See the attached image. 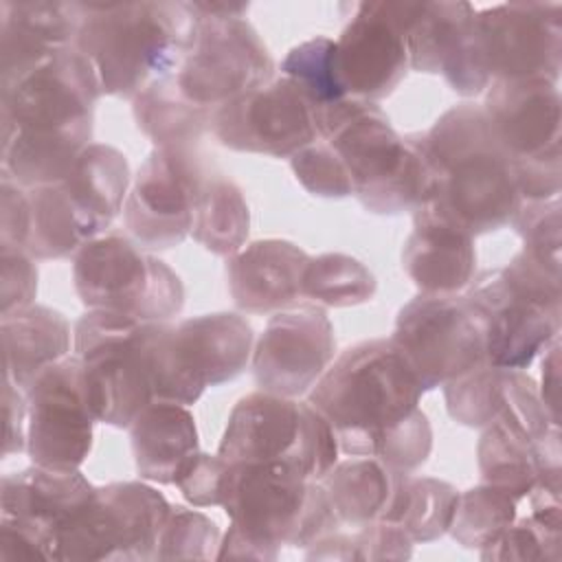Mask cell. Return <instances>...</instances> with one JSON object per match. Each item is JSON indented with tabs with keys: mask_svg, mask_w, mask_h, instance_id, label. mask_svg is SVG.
<instances>
[{
	"mask_svg": "<svg viewBox=\"0 0 562 562\" xmlns=\"http://www.w3.org/2000/svg\"><path fill=\"white\" fill-rule=\"evenodd\" d=\"M101 83L72 46L0 86L2 178L22 189L61 182L92 145Z\"/></svg>",
	"mask_w": 562,
	"mask_h": 562,
	"instance_id": "1",
	"label": "cell"
},
{
	"mask_svg": "<svg viewBox=\"0 0 562 562\" xmlns=\"http://www.w3.org/2000/svg\"><path fill=\"white\" fill-rule=\"evenodd\" d=\"M318 138L338 154L367 211L400 215L432 202L439 173L426 132L400 136L378 103L347 97L323 108Z\"/></svg>",
	"mask_w": 562,
	"mask_h": 562,
	"instance_id": "2",
	"label": "cell"
},
{
	"mask_svg": "<svg viewBox=\"0 0 562 562\" xmlns=\"http://www.w3.org/2000/svg\"><path fill=\"white\" fill-rule=\"evenodd\" d=\"M415 371L391 342L371 338L345 349L307 393L347 457H375L382 441L422 402Z\"/></svg>",
	"mask_w": 562,
	"mask_h": 562,
	"instance_id": "3",
	"label": "cell"
},
{
	"mask_svg": "<svg viewBox=\"0 0 562 562\" xmlns=\"http://www.w3.org/2000/svg\"><path fill=\"white\" fill-rule=\"evenodd\" d=\"M439 184L430 206L472 237L512 224L522 204L516 167L481 105L459 103L426 132Z\"/></svg>",
	"mask_w": 562,
	"mask_h": 562,
	"instance_id": "4",
	"label": "cell"
},
{
	"mask_svg": "<svg viewBox=\"0 0 562 562\" xmlns=\"http://www.w3.org/2000/svg\"><path fill=\"white\" fill-rule=\"evenodd\" d=\"M193 31L187 2H83L75 48L92 64L103 94L132 101L180 66Z\"/></svg>",
	"mask_w": 562,
	"mask_h": 562,
	"instance_id": "5",
	"label": "cell"
},
{
	"mask_svg": "<svg viewBox=\"0 0 562 562\" xmlns=\"http://www.w3.org/2000/svg\"><path fill=\"white\" fill-rule=\"evenodd\" d=\"M463 294L485 340V362L525 371L560 334L562 281L522 250L503 268L485 270Z\"/></svg>",
	"mask_w": 562,
	"mask_h": 562,
	"instance_id": "6",
	"label": "cell"
},
{
	"mask_svg": "<svg viewBox=\"0 0 562 562\" xmlns=\"http://www.w3.org/2000/svg\"><path fill=\"white\" fill-rule=\"evenodd\" d=\"M147 364L156 402L195 404L209 386L235 380L250 362L255 334L235 312L173 323H145Z\"/></svg>",
	"mask_w": 562,
	"mask_h": 562,
	"instance_id": "7",
	"label": "cell"
},
{
	"mask_svg": "<svg viewBox=\"0 0 562 562\" xmlns=\"http://www.w3.org/2000/svg\"><path fill=\"white\" fill-rule=\"evenodd\" d=\"M220 507L233 527L274 553L307 549L340 527L321 481L277 463H231Z\"/></svg>",
	"mask_w": 562,
	"mask_h": 562,
	"instance_id": "8",
	"label": "cell"
},
{
	"mask_svg": "<svg viewBox=\"0 0 562 562\" xmlns=\"http://www.w3.org/2000/svg\"><path fill=\"white\" fill-rule=\"evenodd\" d=\"M338 452L334 430L310 402L266 391L233 406L217 446L228 463H277L312 481L336 465Z\"/></svg>",
	"mask_w": 562,
	"mask_h": 562,
	"instance_id": "9",
	"label": "cell"
},
{
	"mask_svg": "<svg viewBox=\"0 0 562 562\" xmlns=\"http://www.w3.org/2000/svg\"><path fill=\"white\" fill-rule=\"evenodd\" d=\"M72 283L86 310L167 323L184 307L180 277L162 259L119 233L101 235L79 248L72 259Z\"/></svg>",
	"mask_w": 562,
	"mask_h": 562,
	"instance_id": "10",
	"label": "cell"
},
{
	"mask_svg": "<svg viewBox=\"0 0 562 562\" xmlns=\"http://www.w3.org/2000/svg\"><path fill=\"white\" fill-rule=\"evenodd\" d=\"M145 323L119 312L86 310L72 327V353L81 360L97 422L130 428L156 402Z\"/></svg>",
	"mask_w": 562,
	"mask_h": 562,
	"instance_id": "11",
	"label": "cell"
},
{
	"mask_svg": "<svg viewBox=\"0 0 562 562\" xmlns=\"http://www.w3.org/2000/svg\"><path fill=\"white\" fill-rule=\"evenodd\" d=\"M169 509L171 503L143 481L99 485L57 533L53 560L149 562Z\"/></svg>",
	"mask_w": 562,
	"mask_h": 562,
	"instance_id": "12",
	"label": "cell"
},
{
	"mask_svg": "<svg viewBox=\"0 0 562 562\" xmlns=\"http://www.w3.org/2000/svg\"><path fill=\"white\" fill-rule=\"evenodd\" d=\"M272 75V55L246 18L195 15L191 46L173 70V81L187 101L213 114L261 88Z\"/></svg>",
	"mask_w": 562,
	"mask_h": 562,
	"instance_id": "13",
	"label": "cell"
},
{
	"mask_svg": "<svg viewBox=\"0 0 562 562\" xmlns=\"http://www.w3.org/2000/svg\"><path fill=\"white\" fill-rule=\"evenodd\" d=\"M209 178V165L195 147H154L132 178L123 206L130 237L145 250L180 246L191 235Z\"/></svg>",
	"mask_w": 562,
	"mask_h": 562,
	"instance_id": "14",
	"label": "cell"
},
{
	"mask_svg": "<svg viewBox=\"0 0 562 562\" xmlns=\"http://www.w3.org/2000/svg\"><path fill=\"white\" fill-rule=\"evenodd\" d=\"M389 338L424 391L439 389L485 362L481 321L459 294H417L397 312Z\"/></svg>",
	"mask_w": 562,
	"mask_h": 562,
	"instance_id": "15",
	"label": "cell"
},
{
	"mask_svg": "<svg viewBox=\"0 0 562 562\" xmlns=\"http://www.w3.org/2000/svg\"><path fill=\"white\" fill-rule=\"evenodd\" d=\"M422 2L378 0L356 4L336 42L334 61L347 97L380 101L389 97L408 72L406 35Z\"/></svg>",
	"mask_w": 562,
	"mask_h": 562,
	"instance_id": "16",
	"label": "cell"
},
{
	"mask_svg": "<svg viewBox=\"0 0 562 562\" xmlns=\"http://www.w3.org/2000/svg\"><path fill=\"white\" fill-rule=\"evenodd\" d=\"M26 454L31 463L79 470L92 450L97 415L92 411L81 360L70 353L46 367L24 391Z\"/></svg>",
	"mask_w": 562,
	"mask_h": 562,
	"instance_id": "17",
	"label": "cell"
},
{
	"mask_svg": "<svg viewBox=\"0 0 562 562\" xmlns=\"http://www.w3.org/2000/svg\"><path fill=\"white\" fill-rule=\"evenodd\" d=\"M211 132L233 151L292 158L318 138V110L292 79L281 75L217 108Z\"/></svg>",
	"mask_w": 562,
	"mask_h": 562,
	"instance_id": "18",
	"label": "cell"
},
{
	"mask_svg": "<svg viewBox=\"0 0 562 562\" xmlns=\"http://www.w3.org/2000/svg\"><path fill=\"white\" fill-rule=\"evenodd\" d=\"M476 40L492 81L547 79L562 68V4L501 2L476 11Z\"/></svg>",
	"mask_w": 562,
	"mask_h": 562,
	"instance_id": "19",
	"label": "cell"
},
{
	"mask_svg": "<svg viewBox=\"0 0 562 562\" xmlns=\"http://www.w3.org/2000/svg\"><path fill=\"white\" fill-rule=\"evenodd\" d=\"M336 356L334 325L321 305L274 312L255 340L250 367L259 391L301 397Z\"/></svg>",
	"mask_w": 562,
	"mask_h": 562,
	"instance_id": "20",
	"label": "cell"
},
{
	"mask_svg": "<svg viewBox=\"0 0 562 562\" xmlns=\"http://www.w3.org/2000/svg\"><path fill=\"white\" fill-rule=\"evenodd\" d=\"M481 108L516 171L562 165V101L558 83L547 79H496L487 86Z\"/></svg>",
	"mask_w": 562,
	"mask_h": 562,
	"instance_id": "21",
	"label": "cell"
},
{
	"mask_svg": "<svg viewBox=\"0 0 562 562\" xmlns=\"http://www.w3.org/2000/svg\"><path fill=\"white\" fill-rule=\"evenodd\" d=\"M476 9L470 2H422L408 29V66L441 75L461 97H476L492 83L479 40Z\"/></svg>",
	"mask_w": 562,
	"mask_h": 562,
	"instance_id": "22",
	"label": "cell"
},
{
	"mask_svg": "<svg viewBox=\"0 0 562 562\" xmlns=\"http://www.w3.org/2000/svg\"><path fill=\"white\" fill-rule=\"evenodd\" d=\"M92 485L81 470L29 465L0 481V518H11L35 533L53 560V544L61 527L92 496Z\"/></svg>",
	"mask_w": 562,
	"mask_h": 562,
	"instance_id": "23",
	"label": "cell"
},
{
	"mask_svg": "<svg viewBox=\"0 0 562 562\" xmlns=\"http://www.w3.org/2000/svg\"><path fill=\"white\" fill-rule=\"evenodd\" d=\"M83 20L81 2H0V86L50 55L72 48Z\"/></svg>",
	"mask_w": 562,
	"mask_h": 562,
	"instance_id": "24",
	"label": "cell"
},
{
	"mask_svg": "<svg viewBox=\"0 0 562 562\" xmlns=\"http://www.w3.org/2000/svg\"><path fill=\"white\" fill-rule=\"evenodd\" d=\"M310 255L288 239H257L226 261L233 303L241 312L274 314L303 299Z\"/></svg>",
	"mask_w": 562,
	"mask_h": 562,
	"instance_id": "25",
	"label": "cell"
},
{
	"mask_svg": "<svg viewBox=\"0 0 562 562\" xmlns=\"http://www.w3.org/2000/svg\"><path fill=\"white\" fill-rule=\"evenodd\" d=\"M402 268L419 294H459L476 272L474 237L426 204L413 213Z\"/></svg>",
	"mask_w": 562,
	"mask_h": 562,
	"instance_id": "26",
	"label": "cell"
},
{
	"mask_svg": "<svg viewBox=\"0 0 562 562\" xmlns=\"http://www.w3.org/2000/svg\"><path fill=\"white\" fill-rule=\"evenodd\" d=\"M483 483L501 487L518 503L542 479H560V428L533 439L505 417L487 424L476 443Z\"/></svg>",
	"mask_w": 562,
	"mask_h": 562,
	"instance_id": "27",
	"label": "cell"
},
{
	"mask_svg": "<svg viewBox=\"0 0 562 562\" xmlns=\"http://www.w3.org/2000/svg\"><path fill=\"white\" fill-rule=\"evenodd\" d=\"M132 178L130 162L121 149L92 143L79 154L70 173L59 182L88 241L105 235L114 217L123 213Z\"/></svg>",
	"mask_w": 562,
	"mask_h": 562,
	"instance_id": "28",
	"label": "cell"
},
{
	"mask_svg": "<svg viewBox=\"0 0 562 562\" xmlns=\"http://www.w3.org/2000/svg\"><path fill=\"white\" fill-rule=\"evenodd\" d=\"M408 472H397L375 457H349L321 479L329 507L340 525L362 527L375 520L395 522Z\"/></svg>",
	"mask_w": 562,
	"mask_h": 562,
	"instance_id": "29",
	"label": "cell"
},
{
	"mask_svg": "<svg viewBox=\"0 0 562 562\" xmlns=\"http://www.w3.org/2000/svg\"><path fill=\"white\" fill-rule=\"evenodd\" d=\"M136 472L143 481L173 485L180 468L200 450L189 406L151 402L127 428Z\"/></svg>",
	"mask_w": 562,
	"mask_h": 562,
	"instance_id": "30",
	"label": "cell"
},
{
	"mask_svg": "<svg viewBox=\"0 0 562 562\" xmlns=\"http://www.w3.org/2000/svg\"><path fill=\"white\" fill-rule=\"evenodd\" d=\"M4 378L22 391L50 364L70 356V323L46 305H31L0 318Z\"/></svg>",
	"mask_w": 562,
	"mask_h": 562,
	"instance_id": "31",
	"label": "cell"
},
{
	"mask_svg": "<svg viewBox=\"0 0 562 562\" xmlns=\"http://www.w3.org/2000/svg\"><path fill=\"white\" fill-rule=\"evenodd\" d=\"M136 127L154 143V147H195L211 130L213 114L193 105L182 97L173 81V72L149 83L132 99Z\"/></svg>",
	"mask_w": 562,
	"mask_h": 562,
	"instance_id": "32",
	"label": "cell"
},
{
	"mask_svg": "<svg viewBox=\"0 0 562 562\" xmlns=\"http://www.w3.org/2000/svg\"><path fill=\"white\" fill-rule=\"evenodd\" d=\"M250 209L241 189L226 176H211L193 213L191 237L217 257H231L246 246Z\"/></svg>",
	"mask_w": 562,
	"mask_h": 562,
	"instance_id": "33",
	"label": "cell"
},
{
	"mask_svg": "<svg viewBox=\"0 0 562 562\" xmlns=\"http://www.w3.org/2000/svg\"><path fill=\"white\" fill-rule=\"evenodd\" d=\"M26 195L31 206L26 252L33 259H64L88 244L59 182L26 189Z\"/></svg>",
	"mask_w": 562,
	"mask_h": 562,
	"instance_id": "34",
	"label": "cell"
},
{
	"mask_svg": "<svg viewBox=\"0 0 562 562\" xmlns=\"http://www.w3.org/2000/svg\"><path fill=\"white\" fill-rule=\"evenodd\" d=\"M375 274L356 257L323 252L310 257L303 274V299L325 307H353L375 296Z\"/></svg>",
	"mask_w": 562,
	"mask_h": 562,
	"instance_id": "35",
	"label": "cell"
},
{
	"mask_svg": "<svg viewBox=\"0 0 562 562\" xmlns=\"http://www.w3.org/2000/svg\"><path fill=\"white\" fill-rule=\"evenodd\" d=\"M518 516V501L490 483L459 492L448 533L465 549H483Z\"/></svg>",
	"mask_w": 562,
	"mask_h": 562,
	"instance_id": "36",
	"label": "cell"
},
{
	"mask_svg": "<svg viewBox=\"0 0 562 562\" xmlns=\"http://www.w3.org/2000/svg\"><path fill=\"white\" fill-rule=\"evenodd\" d=\"M459 490L435 476L408 474L395 522L413 542H432L448 533Z\"/></svg>",
	"mask_w": 562,
	"mask_h": 562,
	"instance_id": "37",
	"label": "cell"
},
{
	"mask_svg": "<svg viewBox=\"0 0 562 562\" xmlns=\"http://www.w3.org/2000/svg\"><path fill=\"white\" fill-rule=\"evenodd\" d=\"M507 369L487 362L446 382L443 400L448 415L468 428H485L492 424L505 404Z\"/></svg>",
	"mask_w": 562,
	"mask_h": 562,
	"instance_id": "38",
	"label": "cell"
},
{
	"mask_svg": "<svg viewBox=\"0 0 562 562\" xmlns=\"http://www.w3.org/2000/svg\"><path fill=\"white\" fill-rule=\"evenodd\" d=\"M334 50V40L316 35L307 42L292 46L279 66L281 75L292 79L316 105L318 112L331 103L347 99V92L336 72Z\"/></svg>",
	"mask_w": 562,
	"mask_h": 562,
	"instance_id": "39",
	"label": "cell"
},
{
	"mask_svg": "<svg viewBox=\"0 0 562 562\" xmlns=\"http://www.w3.org/2000/svg\"><path fill=\"white\" fill-rule=\"evenodd\" d=\"M562 527L542 522L531 514L516 516L490 544L481 549V560L492 562H560Z\"/></svg>",
	"mask_w": 562,
	"mask_h": 562,
	"instance_id": "40",
	"label": "cell"
},
{
	"mask_svg": "<svg viewBox=\"0 0 562 562\" xmlns=\"http://www.w3.org/2000/svg\"><path fill=\"white\" fill-rule=\"evenodd\" d=\"M222 533L206 514L171 505L162 525L154 560H211L217 555Z\"/></svg>",
	"mask_w": 562,
	"mask_h": 562,
	"instance_id": "41",
	"label": "cell"
},
{
	"mask_svg": "<svg viewBox=\"0 0 562 562\" xmlns=\"http://www.w3.org/2000/svg\"><path fill=\"white\" fill-rule=\"evenodd\" d=\"M514 231L522 239V252L553 274H560L562 222L560 198L553 200H522L512 220Z\"/></svg>",
	"mask_w": 562,
	"mask_h": 562,
	"instance_id": "42",
	"label": "cell"
},
{
	"mask_svg": "<svg viewBox=\"0 0 562 562\" xmlns=\"http://www.w3.org/2000/svg\"><path fill=\"white\" fill-rule=\"evenodd\" d=\"M290 167L303 189L316 198L340 200L353 195V184L342 160L323 138L296 151L290 158Z\"/></svg>",
	"mask_w": 562,
	"mask_h": 562,
	"instance_id": "43",
	"label": "cell"
},
{
	"mask_svg": "<svg viewBox=\"0 0 562 562\" xmlns=\"http://www.w3.org/2000/svg\"><path fill=\"white\" fill-rule=\"evenodd\" d=\"M432 450V428L422 408L397 426L380 446L375 459L397 472H413L424 465Z\"/></svg>",
	"mask_w": 562,
	"mask_h": 562,
	"instance_id": "44",
	"label": "cell"
},
{
	"mask_svg": "<svg viewBox=\"0 0 562 562\" xmlns=\"http://www.w3.org/2000/svg\"><path fill=\"white\" fill-rule=\"evenodd\" d=\"M231 463L220 454H206L198 450L176 474L173 485L182 498L193 507L222 505L224 485Z\"/></svg>",
	"mask_w": 562,
	"mask_h": 562,
	"instance_id": "45",
	"label": "cell"
},
{
	"mask_svg": "<svg viewBox=\"0 0 562 562\" xmlns=\"http://www.w3.org/2000/svg\"><path fill=\"white\" fill-rule=\"evenodd\" d=\"M0 318L35 305L37 266L26 250L0 252Z\"/></svg>",
	"mask_w": 562,
	"mask_h": 562,
	"instance_id": "46",
	"label": "cell"
},
{
	"mask_svg": "<svg viewBox=\"0 0 562 562\" xmlns=\"http://www.w3.org/2000/svg\"><path fill=\"white\" fill-rule=\"evenodd\" d=\"M353 540V558L382 562V560H408L413 555V540L411 536L391 520H375L369 525L358 527L351 533Z\"/></svg>",
	"mask_w": 562,
	"mask_h": 562,
	"instance_id": "47",
	"label": "cell"
},
{
	"mask_svg": "<svg viewBox=\"0 0 562 562\" xmlns=\"http://www.w3.org/2000/svg\"><path fill=\"white\" fill-rule=\"evenodd\" d=\"M31 206L26 189L2 178L0 182V252L26 250Z\"/></svg>",
	"mask_w": 562,
	"mask_h": 562,
	"instance_id": "48",
	"label": "cell"
},
{
	"mask_svg": "<svg viewBox=\"0 0 562 562\" xmlns=\"http://www.w3.org/2000/svg\"><path fill=\"white\" fill-rule=\"evenodd\" d=\"M2 386H4L2 389V415H4L2 457H11L26 450V395L9 378H4Z\"/></svg>",
	"mask_w": 562,
	"mask_h": 562,
	"instance_id": "49",
	"label": "cell"
},
{
	"mask_svg": "<svg viewBox=\"0 0 562 562\" xmlns=\"http://www.w3.org/2000/svg\"><path fill=\"white\" fill-rule=\"evenodd\" d=\"M0 560L2 562H33L50 560L44 542L11 518H0Z\"/></svg>",
	"mask_w": 562,
	"mask_h": 562,
	"instance_id": "50",
	"label": "cell"
},
{
	"mask_svg": "<svg viewBox=\"0 0 562 562\" xmlns=\"http://www.w3.org/2000/svg\"><path fill=\"white\" fill-rule=\"evenodd\" d=\"M542 353V382L538 393L551 422L560 426V338H555Z\"/></svg>",
	"mask_w": 562,
	"mask_h": 562,
	"instance_id": "51",
	"label": "cell"
},
{
	"mask_svg": "<svg viewBox=\"0 0 562 562\" xmlns=\"http://www.w3.org/2000/svg\"><path fill=\"white\" fill-rule=\"evenodd\" d=\"M277 558H279V553L255 542L252 538H248L244 531H239L233 525L222 536V542H220V549L215 555V560H263V562H272Z\"/></svg>",
	"mask_w": 562,
	"mask_h": 562,
	"instance_id": "52",
	"label": "cell"
},
{
	"mask_svg": "<svg viewBox=\"0 0 562 562\" xmlns=\"http://www.w3.org/2000/svg\"><path fill=\"white\" fill-rule=\"evenodd\" d=\"M305 558L307 560H342V562L356 560L353 558V540H351V536H345L338 531L325 533L307 547Z\"/></svg>",
	"mask_w": 562,
	"mask_h": 562,
	"instance_id": "53",
	"label": "cell"
}]
</instances>
